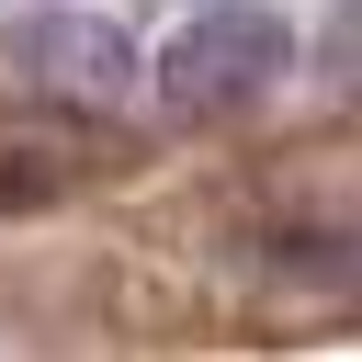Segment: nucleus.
Returning a JSON list of instances; mask_svg holds the SVG:
<instances>
[{"label":"nucleus","mask_w":362,"mask_h":362,"mask_svg":"<svg viewBox=\"0 0 362 362\" xmlns=\"http://www.w3.org/2000/svg\"><path fill=\"white\" fill-rule=\"evenodd\" d=\"M283 68H294V23H283V11H192V23L158 45V102L192 113V124H215V113L272 102Z\"/></svg>","instance_id":"f257e3e1"},{"label":"nucleus","mask_w":362,"mask_h":362,"mask_svg":"<svg viewBox=\"0 0 362 362\" xmlns=\"http://www.w3.org/2000/svg\"><path fill=\"white\" fill-rule=\"evenodd\" d=\"M23 68H34L57 102H79V113L136 90V45H124L102 11H34V23H23Z\"/></svg>","instance_id":"f03ea898"}]
</instances>
